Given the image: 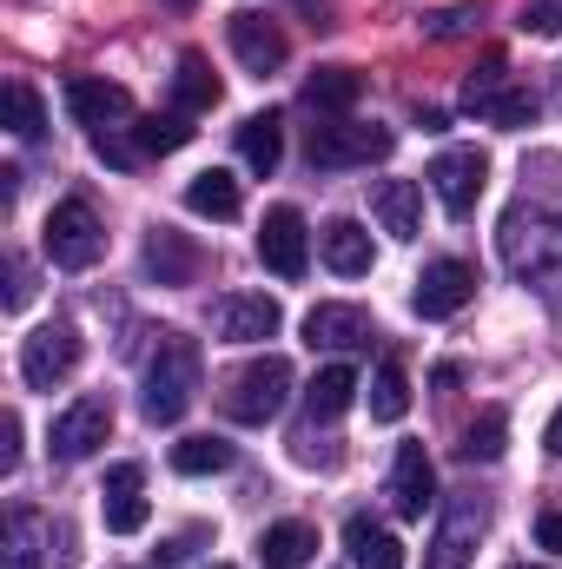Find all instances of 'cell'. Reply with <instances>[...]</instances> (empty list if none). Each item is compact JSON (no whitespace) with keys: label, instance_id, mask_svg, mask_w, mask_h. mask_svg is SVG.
Here are the masks:
<instances>
[{"label":"cell","instance_id":"41","mask_svg":"<svg viewBox=\"0 0 562 569\" xmlns=\"http://www.w3.org/2000/svg\"><path fill=\"white\" fill-rule=\"evenodd\" d=\"M516 569H543V563H516Z\"/></svg>","mask_w":562,"mask_h":569},{"label":"cell","instance_id":"21","mask_svg":"<svg viewBox=\"0 0 562 569\" xmlns=\"http://www.w3.org/2000/svg\"><path fill=\"white\" fill-rule=\"evenodd\" d=\"M185 212L192 219H239L245 212V192H239V179L225 172V166H212V172H192V186H185Z\"/></svg>","mask_w":562,"mask_h":569},{"label":"cell","instance_id":"10","mask_svg":"<svg viewBox=\"0 0 562 569\" xmlns=\"http://www.w3.org/2000/svg\"><path fill=\"white\" fill-rule=\"evenodd\" d=\"M483 530H490V503H483V497H456V503L443 510L430 550H423V569H470Z\"/></svg>","mask_w":562,"mask_h":569},{"label":"cell","instance_id":"15","mask_svg":"<svg viewBox=\"0 0 562 569\" xmlns=\"http://www.w3.org/2000/svg\"><path fill=\"white\" fill-rule=\"evenodd\" d=\"M378 338V325H371V311L364 305H311L304 311V345L311 351H364Z\"/></svg>","mask_w":562,"mask_h":569},{"label":"cell","instance_id":"11","mask_svg":"<svg viewBox=\"0 0 562 569\" xmlns=\"http://www.w3.org/2000/svg\"><path fill=\"white\" fill-rule=\"evenodd\" d=\"M476 298V266H463V259H430L411 284V311L418 318H456L463 305Z\"/></svg>","mask_w":562,"mask_h":569},{"label":"cell","instance_id":"24","mask_svg":"<svg viewBox=\"0 0 562 569\" xmlns=\"http://www.w3.org/2000/svg\"><path fill=\"white\" fill-rule=\"evenodd\" d=\"M358 93H364V73H358V67H318V73L304 80V100H311L318 113H338V120L358 107Z\"/></svg>","mask_w":562,"mask_h":569},{"label":"cell","instance_id":"2","mask_svg":"<svg viewBox=\"0 0 562 569\" xmlns=\"http://www.w3.org/2000/svg\"><path fill=\"white\" fill-rule=\"evenodd\" d=\"M199 371H205L199 345H192V338H179V331H159V358L145 365L140 411L152 418V425H179V418H185V405H192V391H199Z\"/></svg>","mask_w":562,"mask_h":569},{"label":"cell","instance_id":"26","mask_svg":"<svg viewBox=\"0 0 562 569\" xmlns=\"http://www.w3.org/2000/svg\"><path fill=\"white\" fill-rule=\"evenodd\" d=\"M311 550H318V530L298 523V517H291V523H272V530L259 537V563L265 569H304Z\"/></svg>","mask_w":562,"mask_h":569},{"label":"cell","instance_id":"30","mask_svg":"<svg viewBox=\"0 0 562 569\" xmlns=\"http://www.w3.org/2000/svg\"><path fill=\"white\" fill-rule=\"evenodd\" d=\"M404 411H411V378H404V365L391 358V365H378V378H371V418H378V425H404Z\"/></svg>","mask_w":562,"mask_h":569},{"label":"cell","instance_id":"20","mask_svg":"<svg viewBox=\"0 0 562 569\" xmlns=\"http://www.w3.org/2000/svg\"><path fill=\"white\" fill-rule=\"evenodd\" d=\"M371 212H378V226L391 239H418L423 232V192L411 179H378L371 186Z\"/></svg>","mask_w":562,"mask_h":569},{"label":"cell","instance_id":"31","mask_svg":"<svg viewBox=\"0 0 562 569\" xmlns=\"http://www.w3.org/2000/svg\"><path fill=\"white\" fill-rule=\"evenodd\" d=\"M172 470H179V477L232 470V443H225V437H185V443H172Z\"/></svg>","mask_w":562,"mask_h":569},{"label":"cell","instance_id":"40","mask_svg":"<svg viewBox=\"0 0 562 569\" xmlns=\"http://www.w3.org/2000/svg\"><path fill=\"white\" fill-rule=\"evenodd\" d=\"M165 7H179V13H185V7H192V0H165Z\"/></svg>","mask_w":562,"mask_h":569},{"label":"cell","instance_id":"42","mask_svg":"<svg viewBox=\"0 0 562 569\" xmlns=\"http://www.w3.org/2000/svg\"><path fill=\"white\" fill-rule=\"evenodd\" d=\"M212 569H232V563H212Z\"/></svg>","mask_w":562,"mask_h":569},{"label":"cell","instance_id":"16","mask_svg":"<svg viewBox=\"0 0 562 569\" xmlns=\"http://www.w3.org/2000/svg\"><path fill=\"white\" fill-rule=\"evenodd\" d=\"M67 113H73L87 133H107V127H120V120L133 113V93H127L120 80H100V73H73V80H67Z\"/></svg>","mask_w":562,"mask_h":569},{"label":"cell","instance_id":"28","mask_svg":"<svg viewBox=\"0 0 562 569\" xmlns=\"http://www.w3.org/2000/svg\"><path fill=\"white\" fill-rule=\"evenodd\" d=\"M145 272H152L159 284H192L199 252H192L179 232H165V226H159V232H152V246H145Z\"/></svg>","mask_w":562,"mask_h":569},{"label":"cell","instance_id":"14","mask_svg":"<svg viewBox=\"0 0 562 569\" xmlns=\"http://www.w3.org/2000/svg\"><path fill=\"white\" fill-rule=\"evenodd\" d=\"M107 437H113V405H107V398H73V405L53 418V437H47V443H53L60 463H80V457H93Z\"/></svg>","mask_w":562,"mask_h":569},{"label":"cell","instance_id":"9","mask_svg":"<svg viewBox=\"0 0 562 569\" xmlns=\"http://www.w3.org/2000/svg\"><path fill=\"white\" fill-rule=\"evenodd\" d=\"M398 133L391 127H364V120H324L311 127V166H371V159H391Z\"/></svg>","mask_w":562,"mask_h":569},{"label":"cell","instance_id":"19","mask_svg":"<svg viewBox=\"0 0 562 569\" xmlns=\"http://www.w3.org/2000/svg\"><path fill=\"white\" fill-rule=\"evenodd\" d=\"M318 252H324V266H331L338 279H364V272L378 266V246H371V232H364L358 219H324Z\"/></svg>","mask_w":562,"mask_h":569},{"label":"cell","instance_id":"25","mask_svg":"<svg viewBox=\"0 0 562 569\" xmlns=\"http://www.w3.org/2000/svg\"><path fill=\"white\" fill-rule=\"evenodd\" d=\"M351 398H358V371H351V365H324V371L311 378V391H304V405H311V425H331V418H344V411H351Z\"/></svg>","mask_w":562,"mask_h":569},{"label":"cell","instance_id":"3","mask_svg":"<svg viewBox=\"0 0 562 569\" xmlns=\"http://www.w3.org/2000/svg\"><path fill=\"white\" fill-rule=\"evenodd\" d=\"M284 398H291V365H284L279 351L252 358V365L232 371L225 391H219V405H225L232 425H272V418L284 411Z\"/></svg>","mask_w":562,"mask_h":569},{"label":"cell","instance_id":"1","mask_svg":"<svg viewBox=\"0 0 562 569\" xmlns=\"http://www.w3.org/2000/svg\"><path fill=\"white\" fill-rule=\"evenodd\" d=\"M503 259L523 284H536L543 298H562V212L516 206L503 219Z\"/></svg>","mask_w":562,"mask_h":569},{"label":"cell","instance_id":"36","mask_svg":"<svg viewBox=\"0 0 562 569\" xmlns=\"http://www.w3.org/2000/svg\"><path fill=\"white\" fill-rule=\"evenodd\" d=\"M13 463H20V418L7 411L0 418V470H13Z\"/></svg>","mask_w":562,"mask_h":569},{"label":"cell","instance_id":"17","mask_svg":"<svg viewBox=\"0 0 562 569\" xmlns=\"http://www.w3.org/2000/svg\"><path fill=\"white\" fill-rule=\"evenodd\" d=\"M430 503H436V470H430L423 443H398V463H391V510H398L404 523H418Z\"/></svg>","mask_w":562,"mask_h":569},{"label":"cell","instance_id":"8","mask_svg":"<svg viewBox=\"0 0 562 569\" xmlns=\"http://www.w3.org/2000/svg\"><path fill=\"white\" fill-rule=\"evenodd\" d=\"M73 365H80V331H73L67 318H53V325H33V331H27V345H20V378H27L33 391L67 385V378H73Z\"/></svg>","mask_w":562,"mask_h":569},{"label":"cell","instance_id":"35","mask_svg":"<svg viewBox=\"0 0 562 569\" xmlns=\"http://www.w3.org/2000/svg\"><path fill=\"white\" fill-rule=\"evenodd\" d=\"M133 490H145V470H140V463H113L100 497H133Z\"/></svg>","mask_w":562,"mask_h":569},{"label":"cell","instance_id":"27","mask_svg":"<svg viewBox=\"0 0 562 569\" xmlns=\"http://www.w3.org/2000/svg\"><path fill=\"white\" fill-rule=\"evenodd\" d=\"M239 159H245L252 172H279V159H284V120L279 113H252V120L239 127Z\"/></svg>","mask_w":562,"mask_h":569},{"label":"cell","instance_id":"7","mask_svg":"<svg viewBox=\"0 0 562 569\" xmlns=\"http://www.w3.org/2000/svg\"><path fill=\"white\" fill-rule=\"evenodd\" d=\"M430 192H436V206L450 212V219H470L476 212V199H483V179H490V159L476 152V146H443L436 159H430Z\"/></svg>","mask_w":562,"mask_h":569},{"label":"cell","instance_id":"38","mask_svg":"<svg viewBox=\"0 0 562 569\" xmlns=\"http://www.w3.org/2000/svg\"><path fill=\"white\" fill-rule=\"evenodd\" d=\"M27 291H33V284H27V266H7V311H20Z\"/></svg>","mask_w":562,"mask_h":569},{"label":"cell","instance_id":"32","mask_svg":"<svg viewBox=\"0 0 562 569\" xmlns=\"http://www.w3.org/2000/svg\"><path fill=\"white\" fill-rule=\"evenodd\" d=\"M503 437H510V418L490 405L476 425L463 430V443H456V450H463V463H496V457H503Z\"/></svg>","mask_w":562,"mask_h":569},{"label":"cell","instance_id":"18","mask_svg":"<svg viewBox=\"0 0 562 569\" xmlns=\"http://www.w3.org/2000/svg\"><path fill=\"white\" fill-rule=\"evenodd\" d=\"M225 33H232L239 67H245V73H259V80H265V73H279L284 53H291V47H284V33L265 20V13H232V27H225Z\"/></svg>","mask_w":562,"mask_h":569},{"label":"cell","instance_id":"4","mask_svg":"<svg viewBox=\"0 0 562 569\" xmlns=\"http://www.w3.org/2000/svg\"><path fill=\"white\" fill-rule=\"evenodd\" d=\"M40 246H47V259H53L60 272H87V266H100V252H107V226H100V212H93L87 199H60V206L47 212Z\"/></svg>","mask_w":562,"mask_h":569},{"label":"cell","instance_id":"23","mask_svg":"<svg viewBox=\"0 0 562 569\" xmlns=\"http://www.w3.org/2000/svg\"><path fill=\"white\" fill-rule=\"evenodd\" d=\"M172 100H179V113H212V107H219V73H212L205 53H179Z\"/></svg>","mask_w":562,"mask_h":569},{"label":"cell","instance_id":"12","mask_svg":"<svg viewBox=\"0 0 562 569\" xmlns=\"http://www.w3.org/2000/svg\"><path fill=\"white\" fill-rule=\"evenodd\" d=\"M259 259H265V272H279V279H304V266H311V232H304V212H298V206H272V212L259 219Z\"/></svg>","mask_w":562,"mask_h":569},{"label":"cell","instance_id":"39","mask_svg":"<svg viewBox=\"0 0 562 569\" xmlns=\"http://www.w3.org/2000/svg\"><path fill=\"white\" fill-rule=\"evenodd\" d=\"M543 450H550V457H562V405H556V418H550V430H543Z\"/></svg>","mask_w":562,"mask_h":569},{"label":"cell","instance_id":"5","mask_svg":"<svg viewBox=\"0 0 562 569\" xmlns=\"http://www.w3.org/2000/svg\"><path fill=\"white\" fill-rule=\"evenodd\" d=\"M80 557L73 550V523L40 517V510H13L7 517V563L0 569H67Z\"/></svg>","mask_w":562,"mask_h":569},{"label":"cell","instance_id":"22","mask_svg":"<svg viewBox=\"0 0 562 569\" xmlns=\"http://www.w3.org/2000/svg\"><path fill=\"white\" fill-rule=\"evenodd\" d=\"M344 550H351V569H404V543L384 523H371V517L344 523Z\"/></svg>","mask_w":562,"mask_h":569},{"label":"cell","instance_id":"6","mask_svg":"<svg viewBox=\"0 0 562 569\" xmlns=\"http://www.w3.org/2000/svg\"><path fill=\"white\" fill-rule=\"evenodd\" d=\"M463 107H470L476 120L503 127V133H523V127L536 120V100L503 73V53H490V60H483V73H470V80H463Z\"/></svg>","mask_w":562,"mask_h":569},{"label":"cell","instance_id":"13","mask_svg":"<svg viewBox=\"0 0 562 569\" xmlns=\"http://www.w3.org/2000/svg\"><path fill=\"white\" fill-rule=\"evenodd\" d=\"M212 325H219L225 345H265V338H279L284 311H279V298H265V291H225L212 305Z\"/></svg>","mask_w":562,"mask_h":569},{"label":"cell","instance_id":"29","mask_svg":"<svg viewBox=\"0 0 562 569\" xmlns=\"http://www.w3.org/2000/svg\"><path fill=\"white\" fill-rule=\"evenodd\" d=\"M0 120H7V133H13V140H40L47 107H40V93H33L27 80H7V93H0Z\"/></svg>","mask_w":562,"mask_h":569},{"label":"cell","instance_id":"37","mask_svg":"<svg viewBox=\"0 0 562 569\" xmlns=\"http://www.w3.org/2000/svg\"><path fill=\"white\" fill-rule=\"evenodd\" d=\"M536 543H543V550H562V510H543V517H536Z\"/></svg>","mask_w":562,"mask_h":569},{"label":"cell","instance_id":"33","mask_svg":"<svg viewBox=\"0 0 562 569\" xmlns=\"http://www.w3.org/2000/svg\"><path fill=\"white\" fill-rule=\"evenodd\" d=\"M185 140H192V113H145L140 127H133L140 152H179Z\"/></svg>","mask_w":562,"mask_h":569},{"label":"cell","instance_id":"34","mask_svg":"<svg viewBox=\"0 0 562 569\" xmlns=\"http://www.w3.org/2000/svg\"><path fill=\"white\" fill-rule=\"evenodd\" d=\"M145 517H152V503H145L140 490H133V497H107V530H113V537H140Z\"/></svg>","mask_w":562,"mask_h":569}]
</instances>
